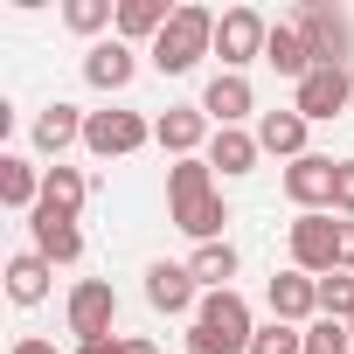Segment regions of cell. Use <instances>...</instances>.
I'll use <instances>...</instances> for the list:
<instances>
[{"instance_id":"14","label":"cell","mask_w":354,"mask_h":354,"mask_svg":"<svg viewBox=\"0 0 354 354\" xmlns=\"http://www.w3.org/2000/svg\"><path fill=\"white\" fill-rule=\"evenodd\" d=\"M132 77H139V49H132V42L111 35V42H91V49H84V84H97V91H125Z\"/></svg>"},{"instance_id":"24","label":"cell","mask_w":354,"mask_h":354,"mask_svg":"<svg viewBox=\"0 0 354 354\" xmlns=\"http://www.w3.org/2000/svg\"><path fill=\"white\" fill-rule=\"evenodd\" d=\"M91 202V181L77 167H42V209H56V216H70L77 223V209Z\"/></svg>"},{"instance_id":"1","label":"cell","mask_w":354,"mask_h":354,"mask_svg":"<svg viewBox=\"0 0 354 354\" xmlns=\"http://www.w3.org/2000/svg\"><path fill=\"white\" fill-rule=\"evenodd\" d=\"M167 216H174V230H188L195 243H223L230 202L216 195V167L209 160H174L167 167Z\"/></svg>"},{"instance_id":"12","label":"cell","mask_w":354,"mask_h":354,"mask_svg":"<svg viewBox=\"0 0 354 354\" xmlns=\"http://www.w3.org/2000/svg\"><path fill=\"white\" fill-rule=\"evenodd\" d=\"M202 111H209V125L223 132V125H243L250 111H257V91H250V77H236V70H216L209 77V91H202Z\"/></svg>"},{"instance_id":"30","label":"cell","mask_w":354,"mask_h":354,"mask_svg":"<svg viewBox=\"0 0 354 354\" xmlns=\"http://www.w3.org/2000/svg\"><path fill=\"white\" fill-rule=\"evenodd\" d=\"M333 209L354 223V160H340V167H333Z\"/></svg>"},{"instance_id":"18","label":"cell","mask_w":354,"mask_h":354,"mask_svg":"<svg viewBox=\"0 0 354 354\" xmlns=\"http://www.w3.org/2000/svg\"><path fill=\"white\" fill-rule=\"evenodd\" d=\"M0 202H8L15 216H35V209H42V174H35V160L0 153Z\"/></svg>"},{"instance_id":"3","label":"cell","mask_w":354,"mask_h":354,"mask_svg":"<svg viewBox=\"0 0 354 354\" xmlns=\"http://www.w3.org/2000/svg\"><path fill=\"white\" fill-rule=\"evenodd\" d=\"M160 77H188L202 56H216V15L209 8H174V21L160 28V42L146 49Z\"/></svg>"},{"instance_id":"25","label":"cell","mask_w":354,"mask_h":354,"mask_svg":"<svg viewBox=\"0 0 354 354\" xmlns=\"http://www.w3.org/2000/svg\"><path fill=\"white\" fill-rule=\"evenodd\" d=\"M188 271H195V285H209V292H230V278H236V250H230V243H195Z\"/></svg>"},{"instance_id":"16","label":"cell","mask_w":354,"mask_h":354,"mask_svg":"<svg viewBox=\"0 0 354 354\" xmlns=\"http://www.w3.org/2000/svg\"><path fill=\"white\" fill-rule=\"evenodd\" d=\"M195 292H202V285H195L188 264H153V271H146V306H153V313H202Z\"/></svg>"},{"instance_id":"28","label":"cell","mask_w":354,"mask_h":354,"mask_svg":"<svg viewBox=\"0 0 354 354\" xmlns=\"http://www.w3.org/2000/svg\"><path fill=\"white\" fill-rule=\"evenodd\" d=\"M63 21H70L77 35H97V28H118V8H111V0H70Z\"/></svg>"},{"instance_id":"7","label":"cell","mask_w":354,"mask_h":354,"mask_svg":"<svg viewBox=\"0 0 354 354\" xmlns=\"http://www.w3.org/2000/svg\"><path fill=\"white\" fill-rule=\"evenodd\" d=\"M347 97H354V70H313L306 84H292V111L306 118V125H319V118H340L347 111Z\"/></svg>"},{"instance_id":"9","label":"cell","mask_w":354,"mask_h":354,"mask_svg":"<svg viewBox=\"0 0 354 354\" xmlns=\"http://www.w3.org/2000/svg\"><path fill=\"white\" fill-rule=\"evenodd\" d=\"M209 139H216V132H209V111H202V104H167V111L153 118V146L174 153V160H202Z\"/></svg>"},{"instance_id":"15","label":"cell","mask_w":354,"mask_h":354,"mask_svg":"<svg viewBox=\"0 0 354 354\" xmlns=\"http://www.w3.org/2000/svg\"><path fill=\"white\" fill-rule=\"evenodd\" d=\"M28 236H35V257H49V264H77L84 257V230L70 216H56V209H35L28 216Z\"/></svg>"},{"instance_id":"32","label":"cell","mask_w":354,"mask_h":354,"mask_svg":"<svg viewBox=\"0 0 354 354\" xmlns=\"http://www.w3.org/2000/svg\"><path fill=\"white\" fill-rule=\"evenodd\" d=\"M340 271H354V223L340 216Z\"/></svg>"},{"instance_id":"21","label":"cell","mask_w":354,"mask_h":354,"mask_svg":"<svg viewBox=\"0 0 354 354\" xmlns=\"http://www.w3.org/2000/svg\"><path fill=\"white\" fill-rule=\"evenodd\" d=\"M264 63L278 70V77H292V84H306L313 77V49H306V35L285 21V28H271V42H264Z\"/></svg>"},{"instance_id":"19","label":"cell","mask_w":354,"mask_h":354,"mask_svg":"<svg viewBox=\"0 0 354 354\" xmlns=\"http://www.w3.org/2000/svg\"><path fill=\"white\" fill-rule=\"evenodd\" d=\"M49 271H56L49 257L15 250V257H8V299H15V306H42V299H49Z\"/></svg>"},{"instance_id":"23","label":"cell","mask_w":354,"mask_h":354,"mask_svg":"<svg viewBox=\"0 0 354 354\" xmlns=\"http://www.w3.org/2000/svg\"><path fill=\"white\" fill-rule=\"evenodd\" d=\"M167 21H174L167 0H118V42H160Z\"/></svg>"},{"instance_id":"26","label":"cell","mask_w":354,"mask_h":354,"mask_svg":"<svg viewBox=\"0 0 354 354\" xmlns=\"http://www.w3.org/2000/svg\"><path fill=\"white\" fill-rule=\"evenodd\" d=\"M319 313L326 319H354V271H326L319 278Z\"/></svg>"},{"instance_id":"27","label":"cell","mask_w":354,"mask_h":354,"mask_svg":"<svg viewBox=\"0 0 354 354\" xmlns=\"http://www.w3.org/2000/svg\"><path fill=\"white\" fill-rule=\"evenodd\" d=\"M306 354H354V333H347V319H313L306 326Z\"/></svg>"},{"instance_id":"2","label":"cell","mask_w":354,"mask_h":354,"mask_svg":"<svg viewBox=\"0 0 354 354\" xmlns=\"http://www.w3.org/2000/svg\"><path fill=\"white\" fill-rule=\"evenodd\" d=\"M250 340H257V319H250L243 292L236 285L209 292L202 313H195V326H188V354H250Z\"/></svg>"},{"instance_id":"33","label":"cell","mask_w":354,"mask_h":354,"mask_svg":"<svg viewBox=\"0 0 354 354\" xmlns=\"http://www.w3.org/2000/svg\"><path fill=\"white\" fill-rule=\"evenodd\" d=\"M15 354H63V347H56V340H35V333H21V340H15Z\"/></svg>"},{"instance_id":"6","label":"cell","mask_w":354,"mask_h":354,"mask_svg":"<svg viewBox=\"0 0 354 354\" xmlns=\"http://www.w3.org/2000/svg\"><path fill=\"white\" fill-rule=\"evenodd\" d=\"M264 42H271V21H264L257 8L216 15V56H223V70L243 77V63H264Z\"/></svg>"},{"instance_id":"34","label":"cell","mask_w":354,"mask_h":354,"mask_svg":"<svg viewBox=\"0 0 354 354\" xmlns=\"http://www.w3.org/2000/svg\"><path fill=\"white\" fill-rule=\"evenodd\" d=\"M118 354H160V347H153L146 333H125V347H118Z\"/></svg>"},{"instance_id":"13","label":"cell","mask_w":354,"mask_h":354,"mask_svg":"<svg viewBox=\"0 0 354 354\" xmlns=\"http://www.w3.org/2000/svg\"><path fill=\"white\" fill-rule=\"evenodd\" d=\"M264 299H271V319H285V326H313L319 319V278H306V271H278Z\"/></svg>"},{"instance_id":"29","label":"cell","mask_w":354,"mask_h":354,"mask_svg":"<svg viewBox=\"0 0 354 354\" xmlns=\"http://www.w3.org/2000/svg\"><path fill=\"white\" fill-rule=\"evenodd\" d=\"M250 354H306V326H285V319H271V326H257Z\"/></svg>"},{"instance_id":"11","label":"cell","mask_w":354,"mask_h":354,"mask_svg":"<svg viewBox=\"0 0 354 354\" xmlns=\"http://www.w3.org/2000/svg\"><path fill=\"white\" fill-rule=\"evenodd\" d=\"M333 167H340V160H326V153H306V160L285 167V195L299 202V216L333 209Z\"/></svg>"},{"instance_id":"4","label":"cell","mask_w":354,"mask_h":354,"mask_svg":"<svg viewBox=\"0 0 354 354\" xmlns=\"http://www.w3.org/2000/svg\"><path fill=\"white\" fill-rule=\"evenodd\" d=\"M292 28L306 35L313 70H319V63H326V70H347V56H354V28H347V15H333L326 0H306V8L292 15Z\"/></svg>"},{"instance_id":"20","label":"cell","mask_w":354,"mask_h":354,"mask_svg":"<svg viewBox=\"0 0 354 354\" xmlns=\"http://www.w3.org/2000/svg\"><path fill=\"white\" fill-rule=\"evenodd\" d=\"M257 153H264V146H257V132H243V125H223V132L209 139V167H223L230 181L257 167Z\"/></svg>"},{"instance_id":"31","label":"cell","mask_w":354,"mask_h":354,"mask_svg":"<svg viewBox=\"0 0 354 354\" xmlns=\"http://www.w3.org/2000/svg\"><path fill=\"white\" fill-rule=\"evenodd\" d=\"M125 333H97V340H77V354H118Z\"/></svg>"},{"instance_id":"17","label":"cell","mask_w":354,"mask_h":354,"mask_svg":"<svg viewBox=\"0 0 354 354\" xmlns=\"http://www.w3.org/2000/svg\"><path fill=\"white\" fill-rule=\"evenodd\" d=\"M84 118H91V111H77V104H49V111L35 118V153H49V160L63 167V153L84 146Z\"/></svg>"},{"instance_id":"5","label":"cell","mask_w":354,"mask_h":354,"mask_svg":"<svg viewBox=\"0 0 354 354\" xmlns=\"http://www.w3.org/2000/svg\"><path fill=\"white\" fill-rule=\"evenodd\" d=\"M292 271H306V278H326V271H340V216H299L292 223Z\"/></svg>"},{"instance_id":"10","label":"cell","mask_w":354,"mask_h":354,"mask_svg":"<svg viewBox=\"0 0 354 354\" xmlns=\"http://www.w3.org/2000/svg\"><path fill=\"white\" fill-rule=\"evenodd\" d=\"M63 313H70V333H77V340H97V333L118 326V292H111L104 278H84V285L70 292Z\"/></svg>"},{"instance_id":"8","label":"cell","mask_w":354,"mask_h":354,"mask_svg":"<svg viewBox=\"0 0 354 354\" xmlns=\"http://www.w3.org/2000/svg\"><path fill=\"white\" fill-rule=\"evenodd\" d=\"M153 139V125L139 118V111H91L84 118V146L97 153V160H125V153H139Z\"/></svg>"},{"instance_id":"35","label":"cell","mask_w":354,"mask_h":354,"mask_svg":"<svg viewBox=\"0 0 354 354\" xmlns=\"http://www.w3.org/2000/svg\"><path fill=\"white\" fill-rule=\"evenodd\" d=\"M347 333H354V319H347Z\"/></svg>"},{"instance_id":"22","label":"cell","mask_w":354,"mask_h":354,"mask_svg":"<svg viewBox=\"0 0 354 354\" xmlns=\"http://www.w3.org/2000/svg\"><path fill=\"white\" fill-rule=\"evenodd\" d=\"M257 146L278 160H306V118L299 111H264L257 118Z\"/></svg>"}]
</instances>
